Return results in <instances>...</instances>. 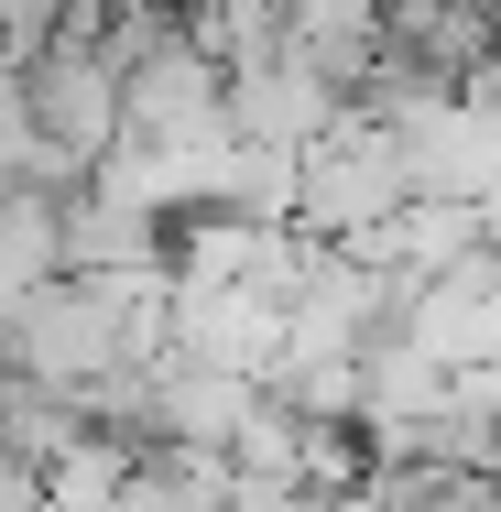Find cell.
<instances>
[{
	"mask_svg": "<svg viewBox=\"0 0 501 512\" xmlns=\"http://www.w3.org/2000/svg\"><path fill=\"white\" fill-rule=\"evenodd\" d=\"M338 77L295 55L284 33H262V44H240V55H218V120H229V142H262V153H305L327 120H338Z\"/></svg>",
	"mask_w": 501,
	"mask_h": 512,
	"instance_id": "2",
	"label": "cell"
},
{
	"mask_svg": "<svg viewBox=\"0 0 501 512\" xmlns=\"http://www.w3.org/2000/svg\"><path fill=\"white\" fill-rule=\"evenodd\" d=\"M403 197H414L403 131H371V120H349V109H338V120L295 153V207H284V218H295L305 240H349V251H360Z\"/></svg>",
	"mask_w": 501,
	"mask_h": 512,
	"instance_id": "1",
	"label": "cell"
},
{
	"mask_svg": "<svg viewBox=\"0 0 501 512\" xmlns=\"http://www.w3.org/2000/svg\"><path fill=\"white\" fill-rule=\"evenodd\" d=\"M11 99L33 109V131L66 153V175H99L120 153V66L99 44H44L11 66Z\"/></svg>",
	"mask_w": 501,
	"mask_h": 512,
	"instance_id": "3",
	"label": "cell"
},
{
	"mask_svg": "<svg viewBox=\"0 0 501 512\" xmlns=\"http://www.w3.org/2000/svg\"><path fill=\"white\" fill-rule=\"evenodd\" d=\"M164 11H186V22H197V11H229V0H164Z\"/></svg>",
	"mask_w": 501,
	"mask_h": 512,
	"instance_id": "4",
	"label": "cell"
}]
</instances>
